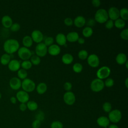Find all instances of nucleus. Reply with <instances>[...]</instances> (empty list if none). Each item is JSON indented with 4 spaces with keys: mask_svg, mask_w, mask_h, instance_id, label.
Segmentation results:
<instances>
[{
    "mask_svg": "<svg viewBox=\"0 0 128 128\" xmlns=\"http://www.w3.org/2000/svg\"><path fill=\"white\" fill-rule=\"evenodd\" d=\"M114 26V22L110 19H108L106 22H105V27L107 29H111L113 28Z\"/></svg>",
    "mask_w": 128,
    "mask_h": 128,
    "instance_id": "42",
    "label": "nucleus"
},
{
    "mask_svg": "<svg viewBox=\"0 0 128 128\" xmlns=\"http://www.w3.org/2000/svg\"><path fill=\"white\" fill-rule=\"evenodd\" d=\"M128 78H126V80H125V81H124L125 86H126V88H128Z\"/></svg>",
    "mask_w": 128,
    "mask_h": 128,
    "instance_id": "53",
    "label": "nucleus"
},
{
    "mask_svg": "<svg viewBox=\"0 0 128 128\" xmlns=\"http://www.w3.org/2000/svg\"><path fill=\"white\" fill-rule=\"evenodd\" d=\"M35 53L40 58L44 57L48 53V47L44 42L38 43L35 48Z\"/></svg>",
    "mask_w": 128,
    "mask_h": 128,
    "instance_id": "8",
    "label": "nucleus"
},
{
    "mask_svg": "<svg viewBox=\"0 0 128 128\" xmlns=\"http://www.w3.org/2000/svg\"><path fill=\"white\" fill-rule=\"evenodd\" d=\"M44 113L40 111V112H38V114H36V120H40V121H41V120H43L44 118Z\"/></svg>",
    "mask_w": 128,
    "mask_h": 128,
    "instance_id": "47",
    "label": "nucleus"
},
{
    "mask_svg": "<svg viewBox=\"0 0 128 128\" xmlns=\"http://www.w3.org/2000/svg\"><path fill=\"white\" fill-rule=\"evenodd\" d=\"M87 62L88 64L94 68H97L100 64V58L96 54H91L89 55L87 58Z\"/></svg>",
    "mask_w": 128,
    "mask_h": 128,
    "instance_id": "10",
    "label": "nucleus"
},
{
    "mask_svg": "<svg viewBox=\"0 0 128 128\" xmlns=\"http://www.w3.org/2000/svg\"><path fill=\"white\" fill-rule=\"evenodd\" d=\"M92 4L94 7H98L100 5L101 2L99 0H92Z\"/></svg>",
    "mask_w": 128,
    "mask_h": 128,
    "instance_id": "48",
    "label": "nucleus"
},
{
    "mask_svg": "<svg viewBox=\"0 0 128 128\" xmlns=\"http://www.w3.org/2000/svg\"><path fill=\"white\" fill-rule=\"evenodd\" d=\"M116 62L120 65H122L128 60L126 54L123 52H120L117 54L116 58Z\"/></svg>",
    "mask_w": 128,
    "mask_h": 128,
    "instance_id": "22",
    "label": "nucleus"
},
{
    "mask_svg": "<svg viewBox=\"0 0 128 128\" xmlns=\"http://www.w3.org/2000/svg\"><path fill=\"white\" fill-rule=\"evenodd\" d=\"M64 102L68 106H72L76 102V96L74 93L71 91L66 92L63 96Z\"/></svg>",
    "mask_w": 128,
    "mask_h": 128,
    "instance_id": "9",
    "label": "nucleus"
},
{
    "mask_svg": "<svg viewBox=\"0 0 128 128\" xmlns=\"http://www.w3.org/2000/svg\"><path fill=\"white\" fill-rule=\"evenodd\" d=\"M40 125H41V121L36 119L32 122V128H40Z\"/></svg>",
    "mask_w": 128,
    "mask_h": 128,
    "instance_id": "44",
    "label": "nucleus"
},
{
    "mask_svg": "<svg viewBox=\"0 0 128 128\" xmlns=\"http://www.w3.org/2000/svg\"><path fill=\"white\" fill-rule=\"evenodd\" d=\"M10 28V30L12 32H16L20 30V26L18 23L15 22V23H13Z\"/></svg>",
    "mask_w": 128,
    "mask_h": 128,
    "instance_id": "40",
    "label": "nucleus"
},
{
    "mask_svg": "<svg viewBox=\"0 0 128 128\" xmlns=\"http://www.w3.org/2000/svg\"><path fill=\"white\" fill-rule=\"evenodd\" d=\"M64 89L66 92L70 91V90L72 88V84L71 82H66L64 84Z\"/></svg>",
    "mask_w": 128,
    "mask_h": 128,
    "instance_id": "43",
    "label": "nucleus"
},
{
    "mask_svg": "<svg viewBox=\"0 0 128 128\" xmlns=\"http://www.w3.org/2000/svg\"><path fill=\"white\" fill-rule=\"evenodd\" d=\"M83 69L82 65L80 62H76L72 66L73 70L76 73H80Z\"/></svg>",
    "mask_w": 128,
    "mask_h": 128,
    "instance_id": "34",
    "label": "nucleus"
},
{
    "mask_svg": "<svg viewBox=\"0 0 128 128\" xmlns=\"http://www.w3.org/2000/svg\"><path fill=\"white\" fill-rule=\"evenodd\" d=\"M3 48L6 54H12L18 50L20 48V44L16 39H8L4 43Z\"/></svg>",
    "mask_w": 128,
    "mask_h": 128,
    "instance_id": "1",
    "label": "nucleus"
},
{
    "mask_svg": "<svg viewBox=\"0 0 128 128\" xmlns=\"http://www.w3.org/2000/svg\"><path fill=\"white\" fill-rule=\"evenodd\" d=\"M86 22V18L82 16H78L73 20V24L77 28H82Z\"/></svg>",
    "mask_w": 128,
    "mask_h": 128,
    "instance_id": "18",
    "label": "nucleus"
},
{
    "mask_svg": "<svg viewBox=\"0 0 128 128\" xmlns=\"http://www.w3.org/2000/svg\"><path fill=\"white\" fill-rule=\"evenodd\" d=\"M8 65V69L12 72L18 71L19 69H20V62L16 59L10 60Z\"/></svg>",
    "mask_w": 128,
    "mask_h": 128,
    "instance_id": "15",
    "label": "nucleus"
},
{
    "mask_svg": "<svg viewBox=\"0 0 128 128\" xmlns=\"http://www.w3.org/2000/svg\"><path fill=\"white\" fill-rule=\"evenodd\" d=\"M93 34V30L92 28L86 26L82 29V34L86 38H89L92 36Z\"/></svg>",
    "mask_w": 128,
    "mask_h": 128,
    "instance_id": "29",
    "label": "nucleus"
},
{
    "mask_svg": "<svg viewBox=\"0 0 128 128\" xmlns=\"http://www.w3.org/2000/svg\"><path fill=\"white\" fill-rule=\"evenodd\" d=\"M19 108L22 112L25 111L27 108L26 104L25 103H21L19 106Z\"/></svg>",
    "mask_w": 128,
    "mask_h": 128,
    "instance_id": "49",
    "label": "nucleus"
},
{
    "mask_svg": "<svg viewBox=\"0 0 128 128\" xmlns=\"http://www.w3.org/2000/svg\"><path fill=\"white\" fill-rule=\"evenodd\" d=\"M94 20L96 22L100 24L105 23L108 20V12L104 8L98 10L94 14Z\"/></svg>",
    "mask_w": 128,
    "mask_h": 128,
    "instance_id": "2",
    "label": "nucleus"
},
{
    "mask_svg": "<svg viewBox=\"0 0 128 128\" xmlns=\"http://www.w3.org/2000/svg\"><path fill=\"white\" fill-rule=\"evenodd\" d=\"M16 97L14 96H12L10 98V102H11V103L13 104H16Z\"/></svg>",
    "mask_w": 128,
    "mask_h": 128,
    "instance_id": "51",
    "label": "nucleus"
},
{
    "mask_svg": "<svg viewBox=\"0 0 128 128\" xmlns=\"http://www.w3.org/2000/svg\"><path fill=\"white\" fill-rule=\"evenodd\" d=\"M9 85L12 89L14 90H18L21 87L22 82L19 78L17 77H13L10 80Z\"/></svg>",
    "mask_w": 128,
    "mask_h": 128,
    "instance_id": "14",
    "label": "nucleus"
},
{
    "mask_svg": "<svg viewBox=\"0 0 128 128\" xmlns=\"http://www.w3.org/2000/svg\"><path fill=\"white\" fill-rule=\"evenodd\" d=\"M56 41L58 45L64 46L66 43V36L62 33H58L56 36Z\"/></svg>",
    "mask_w": 128,
    "mask_h": 128,
    "instance_id": "19",
    "label": "nucleus"
},
{
    "mask_svg": "<svg viewBox=\"0 0 128 128\" xmlns=\"http://www.w3.org/2000/svg\"><path fill=\"white\" fill-rule=\"evenodd\" d=\"M1 98H2V94H1V93L0 92V99Z\"/></svg>",
    "mask_w": 128,
    "mask_h": 128,
    "instance_id": "55",
    "label": "nucleus"
},
{
    "mask_svg": "<svg viewBox=\"0 0 128 128\" xmlns=\"http://www.w3.org/2000/svg\"><path fill=\"white\" fill-rule=\"evenodd\" d=\"M108 14V18L112 20H115L120 17V10L115 6H112L109 8Z\"/></svg>",
    "mask_w": 128,
    "mask_h": 128,
    "instance_id": "13",
    "label": "nucleus"
},
{
    "mask_svg": "<svg viewBox=\"0 0 128 128\" xmlns=\"http://www.w3.org/2000/svg\"><path fill=\"white\" fill-rule=\"evenodd\" d=\"M48 86L46 83L40 82L36 86V90L37 92L40 94H44L47 90Z\"/></svg>",
    "mask_w": 128,
    "mask_h": 128,
    "instance_id": "24",
    "label": "nucleus"
},
{
    "mask_svg": "<svg viewBox=\"0 0 128 128\" xmlns=\"http://www.w3.org/2000/svg\"><path fill=\"white\" fill-rule=\"evenodd\" d=\"M108 128H119L118 126L114 124H110V126H108Z\"/></svg>",
    "mask_w": 128,
    "mask_h": 128,
    "instance_id": "52",
    "label": "nucleus"
},
{
    "mask_svg": "<svg viewBox=\"0 0 128 128\" xmlns=\"http://www.w3.org/2000/svg\"><path fill=\"white\" fill-rule=\"evenodd\" d=\"M60 50V46L56 44H52L48 48V52L50 54L53 56L59 54Z\"/></svg>",
    "mask_w": 128,
    "mask_h": 128,
    "instance_id": "16",
    "label": "nucleus"
},
{
    "mask_svg": "<svg viewBox=\"0 0 128 128\" xmlns=\"http://www.w3.org/2000/svg\"><path fill=\"white\" fill-rule=\"evenodd\" d=\"M30 61L32 64L37 66L40 62V58L36 55H32L30 58Z\"/></svg>",
    "mask_w": 128,
    "mask_h": 128,
    "instance_id": "35",
    "label": "nucleus"
},
{
    "mask_svg": "<svg viewBox=\"0 0 128 128\" xmlns=\"http://www.w3.org/2000/svg\"><path fill=\"white\" fill-rule=\"evenodd\" d=\"M114 26L118 28L122 29L124 28L126 26V22L120 18H118L114 20Z\"/></svg>",
    "mask_w": 128,
    "mask_h": 128,
    "instance_id": "28",
    "label": "nucleus"
},
{
    "mask_svg": "<svg viewBox=\"0 0 128 128\" xmlns=\"http://www.w3.org/2000/svg\"><path fill=\"white\" fill-rule=\"evenodd\" d=\"M120 37L124 40H128V29H124L120 33Z\"/></svg>",
    "mask_w": 128,
    "mask_h": 128,
    "instance_id": "41",
    "label": "nucleus"
},
{
    "mask_svg": "<svg viewBox=\"0 0 128 128\" xmlns=\"http://www.w3.org/2000/svg\"><path fill=\"white\" fill-rule=\"evenodd\" d=\"M1 22L5 28H10L13 24L12 18L8 15H5L2 16L1 20Z\"/></svg>",
    "mask_w": 128,
    "mask_h": 128,
    "instance_id": "20",
    "label": "nucleus"
},
{
    "mask_svg": "<svg viewBox=\"0 0 128 128\" xmlns=\"http://www.w3.org/2000/svg\"><path fill=\"white\" fill-rule=\"evenodd\" d=\"M104 86H106V87L110 88L114 86V80L112 78H106V80L104 82Z\"/></svg>",
    "mask_w": 128,
    "mask_h": 128,
    "instance_id": "39",
    "label": "nucleus"
},
{
    "mask_svg": "<svg viewBox=\"0 0 128 128\" xmlns=\"http://www.w3.org/2000/svg\"><path fill=\"white\" fill-rule=\"evenodd\" d=\"M78 43L80 44H82L85 42V40L82 38H79L77 40Z\"/></svg>",
    "mask_w": 128,
    "mask_h": 128,
    "instance_id": "50",
    "label": "nucleus"
},
{
    "mask_svg": "<svg viewBox=\"0 0 128 128\" xmlns=\"http://www.w3.org/2000/svg\"><path fill=\"white\" fill-rule=\"evenodd\" d=\"M96 23V21L93 18H89L88 21H86V24L87 26L88 27H90L92 28V26H94Z\"/></svg>",
    "mask_w": 128,
    "mask_h": 128,
    "instance_id": "46",
    "label": "nucleus"
},
{
    "mask_svg": "<svg viewBox=\"0 0 128 128\" xmlns=\"http://www.w3.org/2000/svg\"><path fill=\"white\" fill-rule=\"evenodd\" d=\"M16 98L20 103L27 102L30 98L28 92L24 90H20L16 94Z\"/></svg>",
    "mask_w": 128,
    "mask_h": 128,
    "instance_id": "11",
    "label": "nucleus"
},
{
    "mask_svg": "<svg viewBox=\"0 0 128 128\" xmlns=\"http://www.w3.org/2000/svg\"><path fill=\"white\" fill-rule=\"evenodd\" d=\"M125 65H126V68H128V61L127 60L126 62H125Z\"/></svg>",
    "mask_w": 128,
    "mask_h": 128,
    "instance_id": "54",
    "label": "nucleus"
},
{
    "mask_svg": "<svg viewBox=\"0 0 128 128\" xmlns=\"http://www.w3.org/2000/svg\"><path fill=\"white\" fill-rule=\"evenodd\" d=\"M120 16L124 21L128 20V10L127 8H122L120 10Z\"/></svg>",
    "mask_w": 128,
    "mask_h": 128,
    "instance_id": "30",
    "label": "nucleus"
},
{
    "mask_svg": "<svg viewBox=\"0 0 128 128\" xmlns=\"http://www.w3.org/2000/svg\"><path fill=\"white\" fill-rule=\"evenodd\" d=\"M63 127L62 123L58 120L54 121L50 124V128H63Z\"/></svg>",
    "mask_w": 128,
    "mask_h": 128,
    "instance_id": "37",
    "label": "nucleus"
},
{
    "mask_svg": "<svg viewBox=\"0 0 128 128\" xmlns=\"http://www.w3.org/2000/svg\"><path fill=\"white\" fill-rule=\"evenodd\" d=\"M31 38L36 43H40L44 40V34L42 32L38 30H34L31 34Z\"/></svg>",
    "mask_w": 128,
    "mask_h": 128,
    "instance_id": "12",
    "label": "nucleus"
},
{
    "mask_svg": "<svg viewBox=\"0 0 128 128\" xmlns=\"http://www.w3.org/2000/svg\"><path fill=\"white\" fill-rule=\"evenodd\" d=\"M112 106L110 102H106L103 104L102 109L106 112H110L112 110Z\"/></svg>",
    "mask_w": 128,
    "mask_h": 128,
    "instance_id": "36",
    "label": "nucleus"
},
{
    "mask_svg": "<svg viewBox=\"0 0 128 128\" xmlns=\"http://www.w3.org/2000/svg\"><path fill=\"white\" fill-rule=\"evenodd\" d=\"M26 104L27 108L30 111H34L36 110L38 108V104L34 100H28Z\"/></svg>",
    "mask_w": 128,
    "mask_h": 128,
    "instance_id": "27",
    "label": "nucleus"
},
{
    "mask_svg": "<svg viewBox=\"0 0 128 128\" xmlns=\"http://www.w3.org/2000/svg\"><path fill=\"white\" fill-rule=\"evenodd\" d=\"M74 60V57L72 54H65L62 55V61L65 64H70Z\"/></svg>",
    "mask_w": 128,
    "mask_h": 128,
    "instance_id": "23",
    "label": "nucleus"
},
{
    "mask_svg": "<svg viewBox=\"0 0 128 128\" xmlns=\"http://www.w3.org/2000/svg\"><path fill=\"white\" fill-rule=\"evenodd\" d=\"M78 56L80 59L82 60H85L86 59H87L88 54L87 50H82L78 52Z\"/></svg>",
    "mask_w": 128,
    "mask_h": 128,
    "instance_id": "33",
    "label": "nucleus"
},
{
    "mask_svg": "<svg viewBox=\"0 0 128 128\" xmlns=\"http://www.w3.org/2000/svg\"><path fill=\"white\" fill-rule=\"evenodd\" d=\"M104 87V82L98 78L93 80L90 84V88L94 92H99L102 90Z\"/></svg>",
    "mask_w": 128,
    "mask_h": 128,
    "instance_id": "4",
    "label": "nucleus"
},
{
    "mask_svg": "<svg viewBox=\"0 0 128 128\" xmlns=\"http://www.w3.org/2000/svg\"><path fill=\"white\" fill-rule=\"evenodd\" d=\"M110 122L108 118L105 116H100L96 120L97 124L104 128H107L110 124Z\"/></svg>",
    "mask_w": 128,
    "mask_h": 128,
    "instance_id": "17",
    "label": "nucleus"
},
{
    "mask_svg": "<svg viewBox=\"0 0 128 128\" xmlns=\"http://www.w3.org/2000/svg\"><path fill=\"white\" fill-rule=\"evenodd\" d=\"M64 24L67 26H71L73 24V20L70 18H66L64 20Z\"/></svg>",
    "mask_w": 128,
    "mask_h": 128,
    "instance_id": "45",
    "label": "nucleus"
},
{
    "mask_svg": "<svg viewBox=\"0 0 128 128\" xmlns=\"http://www.w3.org/2000/svg\"><path fill=\"white\" fill-rule=\"evenodd\" d=\"M110 69L108 66H102L98 70L96 75L97 78L100 80L107 78L110 74Z\"/></svg>",
    "mask_w": 128,
    "mask_h": 128,
    "instance_id": "7",
    "label": "nucleus"
},
{
    "mask_svg": "<svg viewBox=\"0 0 128 128\" xmlns=\"http://www.w3.org/2000/svg\"><path fill=\"white\" fill-rule=\"evenodd\" d=\"M54 40L52 36H48L44 40V44L48 47L53 44Z\"/></svg>",
    "mask_w": 128,
    "mask_h": 128,
    "instance_id": "38",
    "label": "nucleus"
},
{
    "mask_svg": "<svg viewBox=\"0 0 128 128\" xmlns=\"http://www.w3.org/2000/svg\"><path fill=\"white\" fill-rule=\"evenodd\" d=\"M17 75L18 76V78H19L20 80H24L28 76V72L26 70L23 68H20L18 70Z\"/></svg>",
    "mask_w": 128,
    "mask_h": 128,
    "instance_id": "31",
    "label": "nucleus"
},
{
    "mask_svg": "<svg viewBox=\"0 0 128 128\" xmlns=\"http://www.w3.org/2000/svg\"><path fill=\"white\" fill-rule=\"evenodd\" d=\"M122 117V114L119 110H113L108 112V118L110 122H111L113 123L118 122L120 120Z\"/></svg>",
    "mask_w": 128,
    "mask_h": 128,
    "instance_id": "5",
    "label": "nucleus"
},
{
    "mask_svg": "<svg viewBox=\"0 0 128 128\" xmlns=\"http://www.w3.org/2000/svg\"><path fill=\"white\" fill-rule=\"evenodd\" d=\"M21 87L23 90L27 92H30L34 91L36 86L34 82L32 80L26 78L22 82Z\"/></svg>",
    "mask_w": 128,
    "mask_h": 128,
    "instance_id": "3",
    "label": "nucleus"
},
{
    "mask_svg": "<svg viewBox=\"0 0 128 128\" xmlns=\"http://www.w3.org/2000/svg\"><path fill=\"white\" fill-rule=\"evenodd\" d=\"M79 38V34L76 32H70L66 36V40L70 42H76Z\"/></svg>",
    "mask_w": 128,
    "mask_h": 128,
    "instance_id": "21",
    "label": "nucleus"
},
{
    "mask_svg": "<svg viewBox=\"0 0 128 128\" xmlns=\"http://www.w3.org/2000/svg\"><path fill=\"white\" fill-rule=\"evenodd\" d=\"M22 42L24 45V46L26 48H30V47L33 44V40L30 36H25L22 38Z\"/></svg>",
    "mask_w": 128,
    "mask_h": 128,
    "instance_id": "25",
    "label": "nucleus"
},
{
    "mask_svg": "<svg viewBox=\"0 0 128 128\" xmlns=\"http://www.w3.org/2000/svg\"><path fill=\"white\" fill-rule=\"evenodd\" d=\"M18 57L22 60H28L32 56L31 50L27 48L22 46L19 48L18 50Z\"/></svg>",
    "mask_w": 128,
    "mask_h": 128,
    "instance_id": "6",
    "label": "nucleus"
},
{
    "mask_svg": "<svg viewBox=\"0 0 128 128\" xmlns=\"http://www.w3.org/2000/svg\"><path fill=\"white\" fill-rule=\"evenodd\" d=\"M32 64L29 60H24L20 63V66L22 68L27 70L30 69L32 66Z\"/></svg>",
    "mask_w": 128,
    "mask_h": 128,
    "instance_id": "32",
    "label": "nucleus"
},
{
    "mask_svg": "<svg viewBox=\"0 0 128 128\" xmlns=\"http://www.w3.org/2000/svg\"><path fill=\"white\" fill-rule=\"evenodd\" d=\"M10 54L6 53L1 56L0 58V62L2 65H7L10 61Z\"/></svg>",
    "mask_w": 128,
    "mask_h": 128,
    "instance_id": "26",
    "label": "nucleus"
}]
</instances>
